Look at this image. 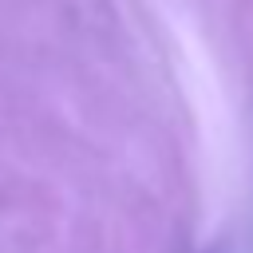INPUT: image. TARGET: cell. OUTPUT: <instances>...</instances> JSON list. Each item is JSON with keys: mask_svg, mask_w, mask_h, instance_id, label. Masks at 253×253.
Returning <instances> with one entry per match:
<instances>
[]
</instances>
